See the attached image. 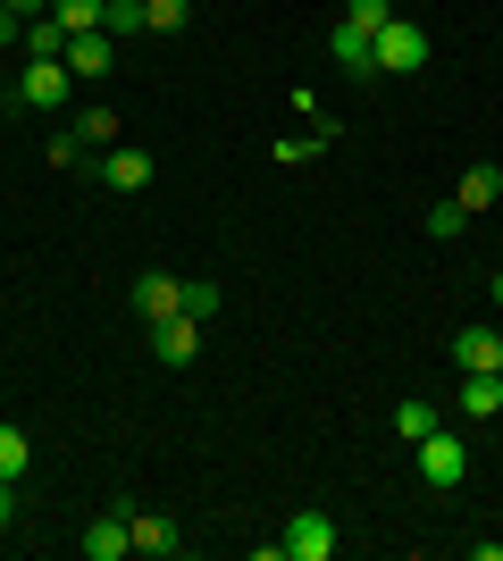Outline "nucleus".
I'll use <instances>...</instances> for the list:
<instances>
[{
    "instance_id": "5701e85b",
    "label": "nucleus",
    "mask_w": 503,
    "mask_h": 561,
    "mask_svg": "<svg viewBox=\"0 0 503 561\" xmlns=\"http://www.w3.org/2000/svg\"><path fill=\"white\" fill-rule=\"evenodd\" d=\"M218 302H227V294H218L210 277H185V310L193 319H218Z\"/></svg>"
},
{
    "instance_id": "6ab92c4d",
    "label": "nucleus",
    "mask_w": 503,
    "mask_h": 561,
    "mask_svg": "<svg viewBox=\"0 0 503 561\" xmlns=\"http://www.w3.org/2000/svg\"><path fill=\"white\" fill-rule=\"evenodd\" d=\"M25 461H34V445H25V427H9V420H0V478L18 486V478H25Z\"/></svg>"
},
{
    "instance_id": "20e7f679",
    "label": "nucleus",
    "mask_w": 503,
    "mask_h": 561,
    "mask_svg": "<svg viewBox=\"0 0 503 561\" xmlns=\"http://www.w3.org/2000/svg\"><path fill=\"white\" fill-rule=\"evenodd\" d=\"M93 176H101V193H144L160 168H151V151H135V142H110L93 160Z\"/></svg>"
},
{
    "instance_id": "0eeeda50",
    "label": "nucleus",
    "mask_w": 503,
    "mask_h": 561,
    "mask_svg": "<svg viewBox=\"0 0 503 561\" xmlns=\"http://www.w3.org/2000/svg\"><path fill=\"white\" fill-rule=\"evenodd\" d=\"M151 352H160L168 369H193V360H202V319H193V310L160 319V328H151Z\"/></svg>"
},
{
    "instance_id": "f257e3e1",
    "label": "nucleus",
    "mask_w": 503,
    "mask_h": 561,
    "mask_svg": "<svg viewBox=\"0 0 503 561\" xmlns=\"http://www.w3.org/2000/svg\"><path fill=\"white\" fill-rule=\"evenodd\" d=\"M369 68H378V76H420V68H428V25L386 18L378 34H369Z\"/></svg>"
},
{
    "instance_id": "9d476101",
    "label": "nucleus",
    "mask_w": 503,
    "mask_h": 561,
    "mask_svg": "<svg viewBox=\"0 0 503 561\" xmlns=\"http://www.w3.org/2000/svg\"><path fill=\"white\" fill-rule=\"evenodd\" d=\"M126 528H135V553H160V561L185 553V537H176V519H168V512H126Z\"/></svg>"
},
{
    "instance_id": "412c9836",
    "label": "nucleus",
    "mask_w": 503,
    "mask_h": 561,
    "mask_svg": "<svg viewBox=\"0 0 503 561\" xmlns=\"http://www.w3.org/2000/svg\"><path fill=\"white\" fill-rule=\"evenodd\" d=\"M50 18L68 25V34H93V25H101V0H50Z\"/></svg>"
},
{
    "instance_id": "6e6552de",
    "label": "nucleus",
    "mask_w": 503,
    "mask_h": 561,
    "mask_svg": "<svg viewBox=\"0 0 503 561\" xmlns=\"http://www.w3.org/2000/svg\"><path fill=\"white\" fill-rule=\"evenodd\" d=\"M76 553L84 561H118V553H135V528H126V512H101L84 537H76Z\"/></svg>"
},
{
    "instance_id": "c85d7f7f",
    "label": "nucleus",
    "mask_w": 503,
    "mask_h": 561,
    "mask_svg": "<svg viewBox=\"0 0 503 561\" xmlns=\"http://www.w3.org/2000/svg\"><path fill=\"white\" fill-rule=\"evenodd\" d=\"M0 9H18V18H50V0H0Z\"/></svg>"
},
{
    "instance_id": "f8f14e48",
    "label": "nucleus",
    "mask_w": 503,
    "mask_h": 561,
    "mask_svg": "<svg viewBox=\"0 0 503 561\" xmlns=\"http://www.w3.org/2000/svg\"><path fill=\"white\" fill-rule=\"evenodd\" d=\"M118 68V43H110V34H68V76H110Z\"/></svg>"
},
{
    "instance_id": "2eb2a0df",
    "label": "nucleus",
    "mask_w": 503,
    "mask_h": 561,
    "mask_svg": "<svg viewBox=\"0 0 503 561\" xmlns=\"http://www.w3.org/2000/svg\"><path fill=\"white\" fill-rule=\"evenodd\" d=\"M25 59H68V25L59 18H25Z\"/></svg>"
},
{
    "instance_id": "4be33fe9",
    "label": "nucleus",
    "mask_w": 503,
    "mask_h": 561,
    "mask_svg": "<svg viewBox=\"0 0 503 561\" xmlns=\"http://www.w3.org/2000/svg\"><path fill=\"white\" fill-rule=\"evenodd\" d=\"M185 18H193V0H144V25H151V34H176Z\"/></svg>"
},
{
    "instance_id": "a211bd4d",
    "label": "nucleus",
    "mask_w": 503,
    "mask_h": 561,
    "mask_svg": "<svg viewBox=\"0 0 503 561\" xmlns=\"http://www.w3.org/2000/svg\"><path fill=\"white\" fill-rule=\"evenodd\" d=\"M428 427H445V420H436V402H395V436H403V445H420Z\"/></svg>"
},
{
    "instance_id": "aec40b11",
    "label": "nucleus",
    "mask_w": 503,
    "mask_h": 561,
    "mask_svg": "<svg viewBox=\"0 0 503 561\" xmlns=\"http://www.w3.org/2000/svg\"><path fill=\"white\" fill-rule=\"evenodd\" d=\"M328 142H335V126H319V135H286V142H277V168H302V160H319Z\"/></svg>"
},
{
    "instance_id": "bb28decb",
    "label": "nucleus",
    "mask_w": 503,
    "mask_h": 561,
    "mask_svg": "<svg viewBox=\"0 0 503 561\" xmlns=\"http://www.w3.org/2000/svg\"><path fill=\"white\" fill-rule=\"evenodd\" d=\"M9 528H18V486L0 478V537H9Z\"/></svg>"
},
{
    "instance_id": "b1692460",
    "label": "nucleus",
    "mask_w": 503,
    "mask_h": 561,
    "mask_svg": "<svg viewBox=\"0 0 503 561\" xmlns=\"http://www.w3.org/2000/svg\"><path fill=\"white\" fill-rule=\"evenodd\" d=\"M461 227H470V210H461V202H436V210H428V234H436V243H454Z\"/></svg>"
},
{
    "instance_id": "dca6fc26",
    "label": "nucleus",
    "mask_w": 503,
    "mask_h": 561,
    "mask_svg": "<svg viewBox=\"0 0 503 561\" xmlns=\"http://www.w3.org/2000/svg\"><path fill=\"white\" fill-rule=\"evenodd\" d=\"M68 135L84 142V151H110V142H118V110H76Z\"/></svg>"
},
{
    "instance_id": "7ed1b4c3",
    "label": "nucleus",
    "mask_w": 503,
    "mask_h": 561,
    "mask_svg": "<svg viewBox=\"0 0 503 561\" xmlns=\"http://www.w3.org/2000/svg\"><path fill=\"white\" fill-rule=\"evenodd\" d=\"M411 453H420V478H428L436 494H454L461 478H470V445H461L454 427H428V436H420Z\"/></svg>"
},
{
    "instance_id": "a878e982",
    "label": "nucleus",
    "mask_w": 503,
    "mask_h": 561,
    "mask_svg": "<svg viewBox=\"0 0 503 561\" xmlns=\"http://www.w3.org/2000/svg\"><path fill=\"white\" fill-rule=\"evenodd\" d=\"M43 160H50V168H84V142H76V135H50Z\"/></svg>"
},
{
    "instance_id": "f03ea898",
    "label": "nucleus",
    "mask_w": 503,
    "mask_h": 561,
    "mask_svg": "<svg viewBox=\"0 0 503 561\" xmlns=\"http://www.w3.org/2000/svg\"><path fill=\"white\" fill-rule=\"evenodd\" d=\"M68 93H76V76H68V59H25L18 68V84H9V110H68Z\"/></svg>"
},
{
    "instance_id": "9b49d317",
    "label": "nucleus",
    "mask_w": 503,
    "mask_h": 561,
    "mask_svg": "<svg viewBox=\"0 0 503 561\" xmlns=\"http://www.w3.org/2000/svg\"><path fill=\"white\" fill-rule=\"evenodd\" d=\"M454 360L470 369H503V328H454Z\"/></svg>"
},
{
    "instance_id": "ddd939ff",
    "label": "nucleus",
    "mask_w": 503,
    "mask_h": 561,
    "mask_svg": "<svg viewBox=\"0 0 503 561\" xmlns=\"http://www.w3.org/2000/svg\"><path fill=\"white\" fill-rule=\"evenodd\" d=\"M454 202H461L470 218H479V210H495V202H503V168H495V160H479L470 176H461V193H454Z\"/></svg>"
},
{
    "instance_id": "423d86ee",
    "label": "nucleus",
    "mask_w": 503,
    "mask_h": 561,
    "mask_svg": "<svg viewBox=\"0 0 503 561\" xmlns=\"http://www.w3.org/2000/svg\"><path fill=\"white\" fill-rule=\"evenodd\" d=\"M176 310H185V277L144 268V277H135V319H144V328H160V319H176Z\"/></svg>"
},
{
    "instance_id": "1a4fd4ad",
    "label": "nucleus",
    "mask_w": 503,
    "mask_h": 561,
    "mask_svg": "<svg viewBox=\"0 0 503 561\" xmlns=\"http://www.w3.org/2000/svg\"><path fill=\"white\" fill-rule=\"evenodd\" d=\"M454 411H461V420H495V411H503V369H470V377H461V394H454Z\"/></svg>"
},
{
    "instance_id": "4468645a",
    "label": "nucleus",
    "mask_w": 503,
    "mask_h": 561,
    "mask_svg": "<svg viewBox=\"0 0 503 561\" xmlns=\"http://www.w3.org/2000/svg\"><path fill=\"white\" fill-rule=\"evenodd\" d=\"M328 59H335V68H353V76H378V68H369V34L344 25V18H335V34H328Z\"/></svg>"
},
{
    "instance_id": "39448f33",
    "label": "nucleus",
    "mask_w": 503,
    "mask_h": 561,
    "mask_svg": "<svg viewBox=\"0 0 503 561\" xmlns=\"http://www.w3.org/2000/svg\"><path fill=\"white\" fill-rule=\"evenodd\" d=\"M277 545H286V561H335V519L328 512H294Z\"/></svg>"
},
{
    "instance_id": "cd10ccee",
    "label": "nucleus",
    "mask_w": 503,
    "mask_h": 561,
    "mask_svg": "<svg viewBox=\"0 0 503 561\" xmlns=\"http://www.w3.org/2000/svg\"><path fill=\"white\" fill-rule=\"evenodd\" d=\"M9 43H25V18H18V9H0V50H9Z\"/></svg>"
},
{
    "instance_id": "393cba45",
    "label": "nucleus",
    "mask_w": 503,
    "mask_h": 561,
    "mask_svg": "<svg viewBox=\"0 0 503 561\" xmlns=\"http://www.w3.org/2000/svg\"><path fill=\"white\" fill-rule=\"evenodd\" d=\"M386 18H395V9H386V0H344V25H361V34H378Z\"/></svg>"
},
{
    "instance_id": "c756f323",
    "label": "nucleus",
    "mask_w": 503,
    "mask_h": 561,
    "mask_svg": "<svg viewBox=\"0 0 503 561\" xmlns=\"http://www.w3.org/2000/svg\"><path fill=\"white\" fill-rule=\"evenodd\" d=\"M495 310H503V268H495Z\"/></svg>"
},
{
    "instance_id": "f3484780",
    "label": "nucleus",
    "mask_w": 503,
    "mask_h": 561,
    "mask_svg": "<svg viewBox=\"0 0 503 561\" xmlns=\"http://www.w3.org/2000/svg\"><path fill=\"white\" fill-rule=\"evenodd\" d=\"M101 34H110V43H126V34H151V25H144V0H101Z\"/></svg>"
}]
</instances>
